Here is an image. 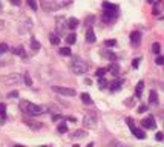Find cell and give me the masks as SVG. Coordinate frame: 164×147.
Masks as SVG:
<instances>
[{
  "mask_svg": "<svg viewBox=\"0 0 164 147\" xmlns=\"http://www.w3.org/2000/svg\"><path fill=\"white\" fill-rule=\"evenodd\" d=\"M155 140H157V141H163V140H164V133H163V132H157V135H155Z\"/></svg>",
  "mask_w": 164,
  "mask_h": 147,
  "instance_id": "36",
  "label": "cell"
},
{
  "mask_svg": "<svg viewBox=\"0 0 164 147\" xmlns=\"http://www.w3.org/2000/svg\"><path fill=\"white\" fill-rule=\"evenodd\" d=\"M155 63L160 64V66H163V64H164V55H158L157 60H155Z\"/></svg>",
  "mask_w": 164,
  "mask_h": 147,
  "instance_id": "35",
  "label": "cell"
},
{
  "mask_svg": "<svg viewBox=\"0 0 164 147\" xmlns=\"http://www.w3.org/2000/svg\"><path fill=\"white\" fill-rule=\"evenodd\" d=\"M132 133H133L136 138H138V140H144V138H146V133H144V130H143V129H138V127H135L133 130H132Z\"/></svg>",
  "mask_w": 164,
  "mask_h": 147,
  "instance_id": "14",
  "label": "cell"
},
{
  "mask_svg": "<svg viewBox=\"0 0 164 147\" xmlns=\"http://www.w3.org/2000/svg\"><path fill=\"white\" fill-rule=\"evenodd\" d=\"M78 25H80V22H78V18H75V17H71L68 20V28H69V29H75Z\"/></svg>",
  "mask_w": 164,
  "mask_h": 147,
  "instance_id": "12",
  "label": "cell"
},
{
  "mask_svg": "<svg viewBox=\"0 0 164 147\" xmlns=\"http://www.w3.org/2000/svg\"><path fill=\"white\" fill-rule=\"evenodd\" d=\"M23 80H25V83H26V86H32V80H31V77H29V74H25Z\"/></svg>",
  "mask_w": 164,
  "mask_h": 147,
  "instance_id": "30",
  "label": "cell"
},
{
  "mask_svg": "<svg viewBox=\"0 0 164 147\" xmlns=\"http://www.w3.org/2000/svg\"><path fill=\"white\" fill-rule=\"evenodd\" d=\"M12 54L14 55H20V57H26V52L23 49V46H17V48L12 49Z\"/></svg>",
  "mask_w": 164,
  "mask_h": 147,
  "instance_id": "17",
  "label": "cell"
},
{
  "mask_svg": "<svg viewBox=\"0 0 164 147\" xmlns=\"http://www.w3.org/2000/svg\"><path fill=\"white\" fill-rule=\"evenodd\" d=\"M49 40H51L52 44H55V46H57V44L60 43V37H58L57 34H49Z\"/></svg>",
  "mask_w": 164,
  "mask_h": 147,
  "instance_id": "22",
  "label": "cell"
},
{
  "mask_svg": "<svg viewBox=\"0 0 164 147\" xmlns=\"http://www.w3.org/2000/svg\"><path fill=\"white\" fill-rule=\"evenodd\" d=\"M127 126H129L130 130H133V129H135V124H133V121H132L130 118H127Z\"/></svg>",
  "mask_w": 164,
  "mask_h": 147,
  "instance_id": "39",
  "label": "cell"
},
{
  "mask_svg": "<svg viewBox=\"0 0 164 147\" xmlns=\"http://www.w3.org/2000/svg\"><path fill=\"white\" fill-rule=\"evenodd\" d=\"M26 2H28V5H29V8L32 9V11H37V0H26Z\"/></svg>",
  "mask_w": 164,
  "mask_h": 147,
  "instance_id": "26",
  "label": "cell"
},
{
  "mask_svg": "<svg viewBox=\"0 0 164 147\" xmlns=\"http://www.w3.org/2000/svg\"><path fill=\"white\" fill-rule=\"evenodd\" d=\"M118 17V11H112V9H104V12L101 15V20L104 23H109V22H112L115 20V18Z\"/></svg>",
  "mask_w": 164,
  "mask_h": 147,
  "instance_id": "5",
  "label": "cell"
},
{
  "mask_svg": "<svg viewBox=\"0 0 164 147\" xmlns=\"http://www.w3.org/2000/svg\"><path fill=\"white\" fill-rule=\"evenodd\" d=\"M0 11H2V3H0Z\"/></svg>",
  "mask_w": 164,
  "mask_h": 147,
  "instance_id": "45",
  "label": "cell"
},
{
  "mask_svg": "<svg viewBox=\"0 0 164 147\" xmlns=\"http://www.w3.org/2000/svg\"><path fill=\"white\" fill-rule=\"evenodd\" d=\"M103 55H106V57H107L109 60H112V61H115V58H117V57H115V54H112V52H109V51H106V52H104Z\"/></svg>",
  "mask_w": 164,
  "mask_h": 147,
  "instance_id": "34",
  "label": "cell"
},
{
  "mask_svg": "<svg viewBox=\"0 0 164 147\" xmlns=\"http://www.w3.org/2000/svg\"><path fill=\"white\" fill-rule=\"evenodd\" d=\"M130 43H132L133 46H138V44L141 43V32H140V31H133V32L130 34Z\"/></svg>",
  "mask_w": 164,
  "mask_h": 147,
  "instance_id": "8",
  "label": "cell"
},
{
  "mask_svg": "<svg viewBox=\"0 0 164 147\" xmlns=\"http://www.w3.org/2000/svg\"><path fill=\"white\" fill-rule=\"evenodd\" d=\"M153 15H160V8H158V5L157 3H155V6H153Z\"/></svg>",
  "mask_w": 164,
  "mask_h": 147,
  "instance_id": "40",
  "label": "cell"
},
{
  "mask_svg": "<svg viewBox=\"0 0 164 147\" xmlns=\"http://www.w3.org/2000/svg\"><path fill=\"white\" fill-rule=\"evenodd\" d=\"M147 2H149V3H152V5H153V3H157V0H147Z\"/></svg>",
  "mask_w": 164,
  "mask_h": 147,
  "instance_id": "44",
  "label": "cell"
},
{
  "mask_svg": "<svg viewBox=\"0 0 164 147\" xmlns=\"http://www.w3.org/2000/svg\"><path fill=\"white\" fill-rule=\"evenodd\" d=\"M115 44H117L115 40H106V41H104V46H106V48H114Z\"/></svg>",
  "mask_w": 164,
  "mask_h": 147,
  "instance_id": "32",
  "label": "cell"
},
{
  "mask_svg": "<svg viewBox=\"0 0 164 147\" xmlns=\"http://www.w3.org/2000/svg\"><path fill=\"white\" fill-rule=\"evenodd\" d=\"M20 109H22V112H25L29 116H37V115H42L46 112V107L37 106V104L31 103V101H20Z\"/></svg>",
  "mask_w": 164,
  "mask_h": 147,
  "instance_id": "1",
  "label": "cell"
},
{
  "mask_svg": "<svg viewBox=\"0 0 164 147\" xmlns=\"http://www.w3.org/2000/svg\"><path fill=\"white\" fill-rule=\"evenodd\" d=\"M160 51H161V44L160 43H153L152 44V52L153 54H160Z\"/></svg>",
  "mask_w": 164,
  "mask_h": 147,
  "instance_id": "27",
  "label": "cell"
},
{
  "mask_svg": "<svg viewBox=\"0 0 164 147\" xmlns=\"http://www.w3.org/2000/svg\"><path fill=\"white\" fill-rule=\"evenodd\" d=\"M72 69H74V74H77V75H83L87 71V64L80 57H74V60H72Z\"/></svg>",
  "mask_w": 164,
  "mask_h": 147,
  "instance_id": "2",
  "label": "cell"
},
{
  "mask_svg": "<svg viewBox=\"0 0 164 147\" xmlns=\"http://www.w3.org/2000/svg\"><path fill=\"white\" fill-rule=\"evenodd\" d=\"M107 72H111L112 75H118V72H120V66H118V63L112 61V63L107 66Z\"/></svg>",
  "mask_w": 164,
  "mask_h": 147,
  "instance_id": "9",
  "label": "cell"
},
{
  "mask_svg": "<svg viewBox=\"0 0 164 147\" xmlns=\"http://www.w3.org/2000/svg\"><path fill=\"white\" fill-rule=\"evenodd\" d=\"M149 101L152 104H157L158 103V94L155 90H150V94H149Z\"/></svg>",
  "mask_w": 164,
  "mask_h": 147,
  "instance_id": "18",
  "label": "cell"
},
{
  "mask_svg": "<svg viewBox=\"0 0 164 147\" xmlns=\"http://www.w3.org/2000/svg\"><path fill=\"white\" fill-rule=\"evenodd\" d=\"M140 61H141V58H135V60L132 61V66H133V68L136 69V68H138V66H140Z\"/></svg>",
  "mask_w": 164,
  "mask_h": 147,
  "instance_id": "38",
  "label": "cell"
},
{
  "mask_svg": "<svg viewBox=\"0 0 164 147\" xmlns=\"http://www.w3.org/2000/svg\"><path fill=\"white\" fill-rule=\"evenodd\" d=\"M17 97H19V92H17V90H12V92L8 94V98H17Z\"/></svg>",
  "mask_w": 164,
  "mask_h": 147,
  "instance_id": "37",
  "label": "cell"
},
{
  "mask_svg": "<svg viewBox=\"0 0 164 147\" xmlns=\"http://www.w3.org/2000/svg\"><path fill=\"white\" fill-rule=\"evenodd\" d=\"M52 90L55 92V94L65 95V97H74L75 95V89L65 87V86H52Z\"/></svg>",
  "mask_w": 164,
  "mask_h": 147,
  "instance_id": "4",
  "label": "cell"
},
{
  "mask_svg": "<svg viewBox=\"0 0 164 147\" xmlns=\"http://www.w3.org/2000/svg\"><path fill=\"white\" fill-rule=\"evenodd\" d=\"M146 110H147V106H144V104H143V106L138 107V114H144Z\"/></svg>",
  "mask_w": 164,
  "mask_h": 147,
  "instance_id": "41",
  "label": "cell"
},
{
  "mask_svg": "<svg viewBox=\"0 0 164 147\" xmlns=\"http://www.w3.org/2000/svg\"><path fill=\"white\" fill-rule=\"evenodd\" d=\"M57 130H58V133H66V132H68V126H66L65 123H61V124H58Z\"/></svg>",
  "mask_w": 164,
  "mask_h": 147,
  "instance_id": "25",
  "label": "cell"
},
{
  "mask_svg": "<svg viewBox=\"0 0 164 147\" xmlns=\"http://www.w3.org/2000/svg\"><path fill=\"white\" fill-rule=\"evenodd\" d=\"M11 3L15 5V6H19V5H20V0H11Z\"/></svg>",
  "mask_w": 164,
  "mask_h": 147,
  "instance_id": "43",
  "label": "cell"
},
{
  "mask_svg": "<svg viewBox=\"0 0 164 147\" xmlns=\"http://www.w3.org/2000/svg\"><path fill=\"white\" fill-rule=\"evenodd\" d=\"M87 133L85 132V130H75L74 133H72L71 136H72V140H83V138L86 136Z\"/></svg>",
  "mask_w": 164,
  "mask_h": 147,
  "instance_id": "13",
  "label": "cell"
},
{
  "mask_svg": "<svg viewBox=\"0 0 164 147\" xmlns=\"http://www.w3.org/2000/svg\"><path fill=\"white\" fill-rule=\"evenodd\" d=\"M52 119H54V121H58V119H61V115H54Z\"/></svg>",
  "mask_w": 164,
  "mask_h": 147,
  "instance_id": "42",
  "label": "cell"
},
{
  "mask_svg": "<svg viewBox=\"0 0 164 147\" xmlns=\"http://www.w3.org/2000/svg\"><path fill=\"white\" fill-rule=\"evenodd\" d=\"M143 90H144V81H138V84H136V89H135V97H136V98H141Z\"/></svg>",
  "mask_w": 164,
  "mask_h": 147,
  "instance_id": "11",
  "label": "cell"
},
{
  "mask_svg": "<svg viewBox=\"0 0 164 147\" xmlns=\"http://www.w3.org/2000/svg\"><path fill=\"white\" fill-rule=\"evenodd\" d=\"M25 123H26V126H29L31 129H34V130H37V129L42 127V124L40 123H35L34 119H25Z\"/></svg>",
  "mask_w": 164,
  "mask_h": 147,
  "instance_id": "16",
  "label": "cell"
},
{
  "mask_svg": "<svg viewBox=\"0 0 164 147\" xmlns=\"http://www.w3.org/2000/svg\"><path fill=\"white\" fill-rule=\"evenodd\" d=\"M42 6H43V9L44 11H57L58 8H61V5L60 3H57V2H54V0H44V2L42 3Z\"/></svg>",
  "mask_w": 164,
  "mask_h": 147,
  "instance_id": "6",
  "label": "cell"
},
{
  "mask_svg": "<svg viewBox=\"0 0 164 147\" xmlns=\"http://www.w3.org/2000/svg\"><path fill=\"white\" fill-rule=\"evenodd\" d=\"M31 48H32V51H35V52L40 49V43L37 41V39H34V37L31 39Z\"/></svg>",
  "mask_w": 164,
  "mask_h": 147,
  "instance_id": "20",
  "label": "cell"
},
{
  "mask_svg": "<svg viewBox=\"0 0 164 147\" xmlns=\"http://www.w3.org/2000/svg\"><path fill=\"white\" fill-rule=\"evenodd\" d=\"M86 41H89V43H94L95 41V32L92 29V26H89L87 31H86Z\"/></svg>",
  "mask_w": 164,
  "mask_h": 147,
  "instance_id": "10",
  "label": "cell"
},
{
  "mask_svg": "<svg viewBox=\"0 0 164 147\" xmlns=\"http://www.w3.org/2000/svg\"><path fill=\"white\" fill-rule=\"evenodd\" d=\"M98 86L101 87V89H104L107 86V80L104 77H98Z\"/></svg>",
  "mask_w": 164,
  "mask_h": 147,
  "instance_id": "24",
  "label": "cell"
},
{
  "mask_svg": "<svg viewBox=\"0 0 164 147\" xmlns=\"http://www.w3.org/2000/svg\"><path fill=\"white\" fill-rule=\"evenodd\" d=\"M66 41H68V44H74V43L77 41V35H75V34L66 35Z\"/></svg>",
  "mask_w": 164,
  "mask_h": 147,
  "instance_id": "23",
  "label": "cell"
},
{
  "mask_svg": "<svg viewBox=\"0 0 164 147\" xmlns=\"http://www.w3.org/2000/svg\"><path fill=\"white\" fill-rule=\"evenodd\" d=\"M83 124L86 129H95L97 126V115L94 112H87L83 118Z\"/></svg>",
  "mask_w": 164,
  "mask_h": 147,
  "instance_id": "3",
  "label": "cell"
},
{
  "mask_svg": "<svg viewBox=\"0 0 164 147\" xmlns=\"http://www.w3.org/2000/svg\"><path fill=\"white\" fill-rule=\"evenodd\" d=\"M106 72H107L106 68H100V69H97L95 75H97V77H104V75H106Z\"/></svg>",
  "mask_w": 164,
  "mask_h": 147,
  "instance_id": "28",
  "label": "cell"
},
{
  "mask_svg": "<svg viewBox=\"0 0 164 147\" xmlns=\"http://www.w3.org/2000/svg\"><path fill=\"white\" fill-rule=\"evenodd\" d=\"M81 101H83L85 104H92V98H90V95L89 94H81Z\"/></svg>",
  "mask_w": 164,
  "mask_h": 147,
  "instance_id": "19",
  "label": "cell"
},
{
  "mask_svg": "<svg viewBox=\"0 0 164 147\" xmlns=\"http://www.w3.org/2000/svg\"><path fill=\"white\" fill-rule=\"evenodd\" d=\"M8 49H9V48H8V44H6V43H0V55L5 54Z\"/></svg>",
  "mask_w": 164,
  "mask_h": 147,
  "instance_id": "33",
  "label": "cell"
},
{
  "mask_svg": "<svg viewBox=\"0 0 164 147\" xmlns=\"http://www.w3.org/2000/svg\"><path fill=\"white\" fill-rule=\"evenodd\" d=\"M141 126L144 129H155V127H157V123H155V118L152 115H149L147 118H144L141 121Z\"/></svg>",
  "mask_w": 164,
  "mask_h": 147,
  "instance_id": "7",
  "label": "cell"
},
{
  "mask_svg": "<svg viewBox=\"0 0 164 147\" xmlns=\"http://www.w3.org/2000/svg\"><path fill=\"white\" fill-rule=\"evenodd\" d=\"M121 84H123V80H115V81H112V83H111V90H112V92L120 90Z\"/></svg>",
  "mask_w": 164,
  "mask_h": 147,
  "instance_id": "15",
  "label": "cell"
},
{
  "mask_svg": "<svg viewBox=\"0 0 164 147\" xmlns=\"http://www.w3.org/2000/svg\"><path fill=\"white\" fill-rule=\"evenodd\" d=\"M0 118H5L6 119V106L3 103L0 104Z\"/></svg>",
  "mask_w": 164,
  "mask_h": 147,
  "instance_id": "29",
  "label": "cell"
},
{
  "mask_svg": "<svg viewBox=\"0 0 164 147\" xmlns=\"http://www.w3.org/2000/svg\"><path fill=\"white\" fill-rule=\"evenodd\" d=\"M60 54L65 55V57H69V55H71V49H69V48H61V49H60Z\"/></svg>",
  "mask_w": 164,
  "mask_h": 147,
  "instance_id": "31",
  "label": "cell"
},
{
  "mask_svg": "<svg viewBox=\"0 0 164 147\" xmlns=\"http://www.w3.org/2000/svg\"><path fill=\"white\" fill-rule=\"evenodd\" d=\"M103 8H104V9H112V11H120V8H118L117 5H112V3H109V2H104V3H103Z\"/></svg>",
  "mask_w": 164,
  "mask_h": 147,
  "instance_id": "21",
  "label": "cell"
}]
</instances>
